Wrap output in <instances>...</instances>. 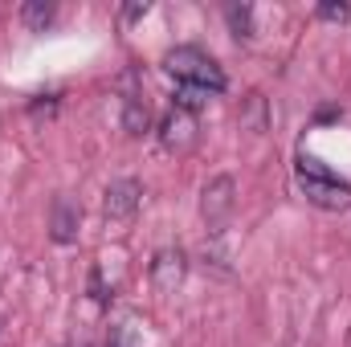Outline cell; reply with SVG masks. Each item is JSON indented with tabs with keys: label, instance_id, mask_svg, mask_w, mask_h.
<instances>
[{
	"label": "cell",
	"instance_id": "5",
	"mask_svg": "<svg viewBox=\"0 0 351 347\" xmlns=\"http://www.w3.org/2000/svg\"><path fill=\"white\" fill-rule=\"evenodd\" d=\"M139 200H143V184L139 180H114L106 188V196H102V213H106V221H131Z\"/></svg>",
	"mask_w": 351,
	"mask_h": 347
},
{
	"label": "cell",
	"instance_id": "10",
	"mask_svg": "<svg viewBox=\"0 0 351 347\" xmlns=\"http://www.w3.org/2000/svg\"><path fill=\"white\" fill-rule=\"evenodd\" d=\"M208 102V90H200V86H176V110H188V115H196L200 106Z\"/></svg>",
	"mask_w": 351,
	"mask_h": 347
},
{
	"label": "cell",
	"instance_id": "11",
	"mask_svg": "<svg viewBox=\"0 0 351 347\" xmlns=\"http://www.w3.org/2000/svg\"><path fill=\"white\" fill-rule=\"evenodd\" d=\"M229 25H233V33L237 37H250V25H254V8H229Z\"/></svg>",
	"mask_w": 351,
	"mask_h": 347
},
{
	"label": "cell",
	"instance_id": "15",
	"mask_svg": "<svg viewBox=\"0 0 351 347\" xmlns=\"http://www.w3.org/2000/svg\"><path fill=\"white\" fill-rule=\"evenodd\" d=\"M106 347H127V344H123V331H114V335H110V344H106Z\"/></svg>",
	"mask_w": 351,
	"mask_h": 347
},
{
	"label": "cell",
	"instance_id": "3",
	"mask_svg": "<svg viewBox=\"0 0 351 347\" xmlns=\"http://www.w3.org/2000/svg\"><path fill=\"white\" fill-rule=\"evenodd\" d=\"M233 208H237V184H233V176L208 180V184H204V196H200V217H204V225H208L213 233H221L225 221L233 217Z\"/></svg>",
	"mask_w": 351,
	"mask_h": 347
},
{
	"label": "cell",
	"instance_id": "4",
	"mask_svg": "<svg viewBox=\"0 0 351 347\" xmlns=\"http://www.w3.org/2000/svg\"><path fill=\"white\" fill-rule=\"evenodd\" d=\"M160 143H164L168 152H176V156L192 152V143H196V115L172 106V110L160 119Z\"/></svg>",
	"mask_w": 351,
	"mask_h": 347
},
{
	"label": "cell",
	"instance_id": "8",
	"mask_svg": "<svg viewBox=\"0 0 351 347\" xmlns=\"http://www.w3.org/2000/svg\"><path fill=\"white\" fill-rule=\"evenodd\" d=\"M147 127H152L147 102H143L139 94H127V98H123V131H127V135H143Z\"/></svg>",
	"mask_w": 351,
	"mask_h": 347
},
{
	"label": "cell",
	"instance_id": "9",
	"mask_svg": "<svg viewBox=\"0 0 351 347\" xmlns=\"http://www.w3.org/2000/svg\"><path fill=\"white\" fill-rule=\"evenodd\" d=\"M21 21H25L33 33H45V25L53 21V4H45V0H33V4H25V8H21Z\"/></svg>",
	"mask_w": 351,
	"mask_h": 347
},
{
	"label": "cell",
	"instance_id": "6",
	"mask_svg": "<svg viewBox=\"0 0 351 347\" xmlns=\"http://www.w3.org/2000/svg\"><path fill=\"white\" fill-rule=\"evenodd\" d=\"M184 274H188L184 250H160V254L152 258V286H156L160 294H172L176 286L184 282Z\"/></svg>",
	"mask_w": 351,
	"mask_h": 347
},
{
	"label": "cell",
	"instance_id": "1",
	"mask_svg": "<svg viewBox=\"0 0 351 347\" xmlns=\"http://www.w3.org/2000/svg\"><path fill=\"white\" fill-rule=\"evenodd\" d=\"M294 180H298L302 196H306L315 208H323V213H343V208H351V184L339 180L327 164H319L315 156H298Z\"/></svg>",
	"mask_w": 351,
	"mask_h": 347
},
{
	"label": "cell",
	"instance_id": "14",
	"mask_svg": "<svg viewBox=\"0 0 351 347\" xmlns=\"http://www.w3.org/2000/svg\"><path fill=\"white\" fill-rule=\"evenodd\" d=\"M147 12V4H131V8H123V21H135V16H143Z\"/></svg>",
	"mask_w": 351,
	"mask_h": 347
},
{
	"label": "cell",
	"instance_id": "2",
	"mask_svg": "<svg viewBox=\"0 0 351 347\" xmlns=\"http://www.w3.org/2000/svg\"><path fill=\"white\" fill-rule=\"evenodd\" d=\"M164 70L172 74L180 86H200V90H208V94H221V90H225V70H221L204 49H196V45L172 49V53L164 58Z\"/></svg>",
	"mask_w": 351,
	"mask_h": 347
},
{
	"label": "cell",
	"instance_id": "12",
	"mask_svg": "<svg viewBox=\"0 0 351 347\" xmlns=\"http://www.w3.org/2000/svg\"><path fill=\"white\" fill-rule=\"evenodd\" d=\"M250 131H254V135L265 131V98L262 94H250Z\"/></svg>",
	"mask_w": 351,
	"mask_h": 347
},
{
	"label": "cell",
	"instance_id": "7",
	"mask_svg": "<svg viewBox=\"0 0 351 347\" xmlns=\"http://www.w3.org/2000/svg\"><path fill=\"white\" fill-rule=\"evenodd\" d=\"M78 221H82V208H78L74 200L58 196V200H53V217H49V233H53V241H58V246H70V241L78 237Z\"/></svg>",
	"mask_w": 351,
	"mask_h": 347
},
{
	"label": "cell",
	"instance_id": "13",
	"mask_svg": "<svg viewBox=\"0 0 351 347\" xmlns=\"http://www.w3.org/2000/svg\"><path fill=\"white\" fill-rule=\"evenodd\" d=\"M319 16H323V21H348L351 4H319Z\"/></svg>",
	"mask_w": 351,
	"mask_h": 347
}]
</instances>
